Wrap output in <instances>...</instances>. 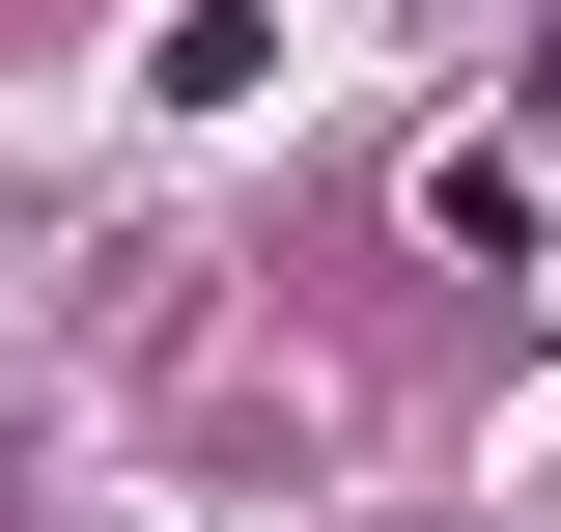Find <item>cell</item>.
Returning a JSON list of instances; mask_svg holds the SVG:
<instances>
[{
  "label": "cell",
  "mask_w": 561,
  "mask_h": 532,
  "mask_svg": "<svg viewBox=\"0 0 561 532\" xmlns=\"http://www.w3.org/2000/svg\"><path fill=\"white\" fill-rule=\"evenodd\" d=\"M421 224H449L478 280H534V253H561V197H534V140H449V169H421Z\"/></svg>",
  "instance_id": "6da1fadb"
},
{
  "label": "cell",
  "mask_w": 561,
  "mask_h": 532,
  "mask_svg": "<svg viewBox=\"0 0 561 532\" xmlns=\"http://www.w3.org/2000/svg\"><path fill=\"white\" fill-rule=\"evenodd\" d=\"M534 113H561V84H534Z\"/></svg>",
  "instance_id": "7a4b0ae2"
}]
</instances>
